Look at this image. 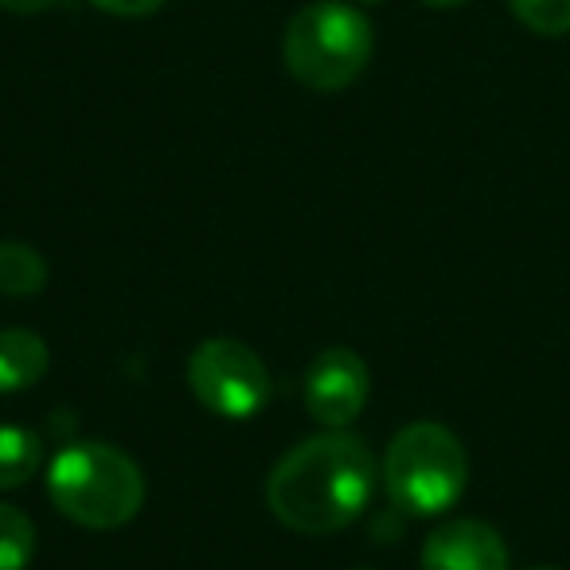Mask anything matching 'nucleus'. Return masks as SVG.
Here are the masks:
<instances>
[{"mask_svg": "<svg viewBox=\"0 0 570 570\" xmlns=\"http://www.w3.org/2000/svg\"><path fill=\"white\" fill-rule=\"evenodd\" d=\"M380 461L352 430H325L285 453L266 476V508L297 535L348 528L375 497Z\"/></svg>", "mask_w": 570, "mask_h": 570, "instance_id": "f257e3e1", "label": "nucleus"}, {"mask_svg": "<svg viewBox=\"0 0 570 570\" xmlns=\"http://www.w3.org/2000/svg\"><path fill=\"white\" fill-rule=\"evenodd\" d=\"M48 497L59 515L90 531H114L145 504V476L110 442H71L48 461Z\"/></svg>", "mask_w": 570, "mask_h": 570, "instance_id": "f03ea898", "label": "nucleus"}, {"mask_svg": "<svg viewBox=\"0 0 570 570\" xmlns=\"http://www.w3.org/2000/svg\"><path fill=\"white\" fill-rule=\"evenodd\" d=\"M375 51V28L356 4L313 0L285 24L282 56L302 87L333 95L367 71Z\"/></svg>", "mask_w": 570, "mask_h": 570, "instance_id": "7ed1b4c3", "label": "nucleus"}, {"mask_svg": "<svg viewBox=\"0 0 570 570\" xmlns=\"http://www.w3.org/2000/svg\"><path fill=\"white\" fill-rule=\"evenodd\" d=\"M383 489L406 515H442L465 497L469 453L442 422H411L383 453Z\"/></svg>", "mask_w": 570, "mask_h": 570, "instance_id": "20e7f679", "label": "nucleus"}, {"mask_svg": "<svg viewBox=\"0 0 570 570\" xmlns=\"http://www.w3.org/2000/svg\"><path fill=\"white\" fill-rule=\"evenodd\" d=\"M188 387L199 406L219 419L246 422L274 399V375L254 348L230 336H212L188 356Z\"/></svg>", "mask_w": 570, "mask_h": 570, "instance_id": "39448f33", "label": "nucleus"}, {"mask_svg": "<svg viewBox=\"0 0 570 570\" xmlns=\"http://www.w3.org/2000/svg\"><path fill=\"white\" fill-rule=\"evenodd\" d=\"M372 399V372L352 348H321L305 367V406L325 430H348Z\"/></svg>", "mask_w": 570, "mask_h": 570, "instance_id": "423d86ee", "label": "nucleus"}, {"mask_svg": "<svg viewBox=\"0 0 570 570\" xmlns=\"http://www.w3.org/2000/svg\"><path fill=\"white\" fill-rule=\"evenodd\" d=\"M422 570H508V543L484 520H450L422 543Z\"/></svg>", "mask_w": 570, "mask_h": 570, "instance_id": "0eeeda50", "label": "nucleus"}, {"mask_svg": "<svg viewBox=\"0 0 570 570\" xmlns=\"http://www.w3.org/2000/svg\"><path fill=\"white\" fill-rule=\"evenodd\" d=\"M48 344L32 328H4L0 333V395L28 391L48 375Z\"/></svg>", "mask_w": 570, "mask_h": 570, "instance_id": "6e6552de", "label": "nucleus"}, {"mask_svg": "<svg viewBox=\"0 0 570 570\" xmlns=\"http://www.w3.org/2000/svg\"><path fill=\"white\" fill-rule=\"evenodd\" d=\"M43 465V442L36 430L0 422V492L28 484Z\"/></svg>", "mask_w": 570, "mask_h": 570, "instance_id": "1a4fd4ad", "label": "nucleus"}, {"mask_svg": "<svg viewBox=\"0 0 570 570\" xmlns=\"http://www.w3.org/2000/svg\"><path fill=\"white\" fill-rule=\"evenodd\" d=\"M48 285V262L28 243H0V294L36 297Z\"/></svg>", "mask_w": 570, "mask_h": 570, "instance_id": "9d476101", "label": "nucleus"}, {"mask_svg": "<svg viewBox=\"0 0 570 570\" xmlns=\"http://www.w3.org/2000/svg\"><path fill=\"white\" fill-rule=\"evenodd\" d=\"M36 559V523L24 508L0 504V570H28Z\"/></svg>", "mask_w": 570, "mask_h": 570, "instance_id": "9b49d317", "label": "nucleus"}, {"mask_svg": "<svg viewBox=\"0 0 570 570\" xmlns=\"http://www.w3.org/2000/svg\"><path fill=\"white\" fill-rule=\"evenodd\" d=\"M508 9L528 32L547 36V40L570 32V0H508Z\"/></svg>", "mask_w": 570, "mask_h": 570, "instance_id": "f8f14e48", "label": "nucleus"}, {"mask_svg": "<svg viewBox=\"0 0 570 570\" xmlns=\"http://www.w3.org/2000/svg\"><path fill=\"white\" fill-rule=\"evenodd\" d=\"M95 9L110 12V17H126V20H137V17H153L168 4V0H90Z\"/></svg>", "mask_w": 570, "mask_h": 570, "instance_id": "ddd939ff", "label": "nucleus"}, {"mask_svg": "<svg viewBox=\"0 0 570 570\" xmlns=\"http://www.w3.org/2000/svg\"><path fill=\"white\" fill-rule=\"evenodd\" d=\"M59 4H67V0H0V9L17 12V17H40V12H51Z\"/></svg>", "mask_w": 570, "mask_h": 570, "instance_id": "4468645a", "label": "nucleus"}, {"mask_svg": "<svg viewBox=\"0 0 570 570\" xmlns=\"http://www.w3.org/2000/svg\"><path fill=\"white\" fill-rule=\"evenodd\" d=\"M426 9H458V4H465V0H422Z\"/></svg>", "mask_w": 570, "mask_h": 570, "instance_id": "2eb2a0df", "label": "nucleus"}, {"mask_svg": "<svg viewBox=\"0 0 570 570\" xmlns=\"http://www.w3.org/2000/svg\"><path fill=\"white\" fill-rule=\"evenodd\" d=\"M360 4H383V0H360Z\"/></svg>", "mask_w": 570, "mask_h": 570, "instance_id": "dca6fc26", "label": "nucleus"}, {"mask_svg": "<svg viewBox=\"0 0 570 570\" xmlns=\"http://www.w3.org/2000/svg\"><path fill=\"white\" fill-rule=\"evenodd\" d=\"M535 570H554V567H535Z\"/></svg>", "mask_w": 570, "mask_h": 570, "instance_id": "f3484780", "label": "nucleus"}, {"mask_svg": "<svg viewBox=\"0 0 570 570\" xmlns=\"http://www.w3.org/2000/svg\"><path fill=\"white\" fill-rule=\"evenodd\" d=\"M356 570H372V567H356Z\"/></svg>", "mask_w": 570, "mask_h": 570, "instance_id": "a211bd4d", "label": "nucleus"}]
</instances>
